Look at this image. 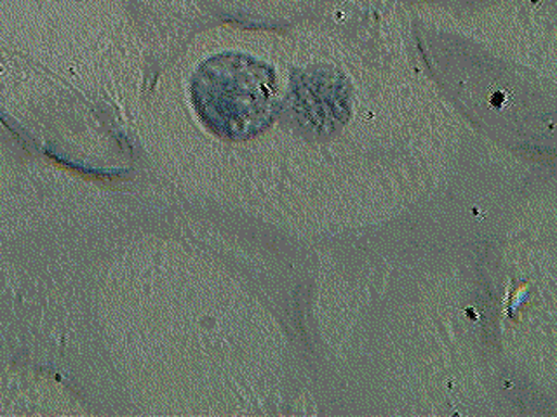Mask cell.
I'll use <instances>...</instances> for the list:
<instances>
[{
	"instance_id": "cell-1",
	"label": "cell",
	"mask_w": 557,
	"mask_h": 417,
	"mask_svg": "<svg viewBox=\"0 0 557 417\" xmlns=\"http://www.w3.org/2000/svg\"><path fill=\"white\" fill-rule=\"evenodd\" d=\"M190 100L209 132L246 141L274 121L277 78L274 68L257 58L223 52L200 63L191 77Z\"/></svg>"
}]
</instances>
